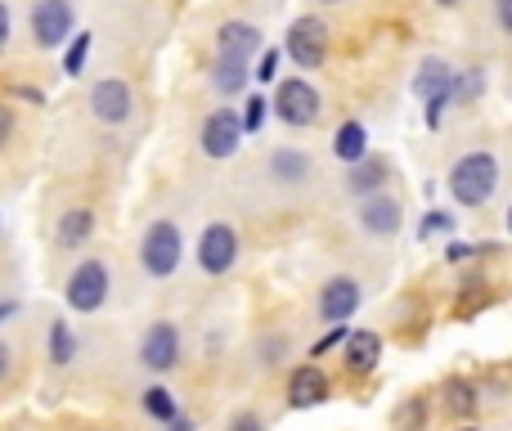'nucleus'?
<instances>
[{"mask_svg":"<svg viewBox=\"0 0 512 431\" xmlns=\"http://www.w3.org/2000/svg\"><path fill=\"white\" fill-rule=\"evenodd\" d=\"M77 355V337H72L68 324H50V360L54 364H72Z\"/></svg>","mask_w":512,"mask_h":431,"instance_id":"nucleus-24","label":"nucleus"},{"mask_svg":"<svg viewBox=\"0 0 512 431\" xmlns=\"http://www.w3.org/2000/svg\"><path fill=\"white\" fill-rule=\"evenodd\" d=\"M508 234H512V207H508Z\"/></svg>","mask_w":512,"mask_h":431,"instance_id":"nucleus-40","label":"nucleus"},{"mask_svg":"<svg viewBox=\"0 0 512 431\" xmlns=\"http://www.w3.org/2000/svg\"><path fill=\"white\" fill-rule=\"evenodd\" d=\"M234 261H239V234H234L230 225H207L203 238H198V265H203V274H212V279H221V274L234 270Z\"/></svg>","mask_w":512,"mask_h":431,"instance_id":"nucleus-6","label":"nucleus"},{"mask_svg":"<svg viewBox=\"0 0 512 431\" xmlns=\"http://www.w3.org/2000/svg\"><path fill=\"white\" fill-rule=\"evenodd\" d=\"M239 144H243V117L230 113V108H216V113L203 122V153L216 162H225L239 153Z\"/></svg>","mask_w":512,"mask_h":431,"instance_id":"nucleus-8","label":"nucleus"},{"mask_svg":"<svg viewBox=\"0 0 512 431\" xmlns=\"http://www.w3.org/2000/svg\"><path fill=\"white\" fill-rule=\"evenodd\" d=\"M445 409H450V414H459V418H468L472 409H477V396H472V387L463 378L445 382Z\"/></svg>","mask_w":512,"mask_h":431,"instance_id":"nucleus-22","label":"nucleus"},{"mask_svg":"<svg viewBox=\"0 0 512 431\" xmlns=\"http://www.w3.org/2000/svg\"><path fill=\"white\" fill-rule=\"evenodd\" d=\"M481 90H486V77H481V68L454 72V104H472Z\"/></svg>","mask_w":512,"mask_h":431,"instance_id":"nucleus-26","label":"nucleus"},{"mask_svg":"<svg viewBox=\"0 0 512 431\" xmlns=\"http://www.w3.org/2000/svg\"><path fill=\"white\" fill-rule=\"evenodd\" d=\"M450 225H454V220L445 216V212H427V220H423V238H427V234H441V229L450 234Z\"/></svg>","mask_w":512,"mask_h":431,"instance_id":"nucleus-29","label":"nucleus"},{"mask_svg":"<svg viewBox=\"0 0 512 431\" xmlns=\"http://www.w3.org/2000/svg\"><path fill=\"white\" fill-rule=\"evenodd\" d=\"M248 77H252V59H225V54H216V63H212L216 95H243Z\"/></svg>","mask_w":512,"mask_h":431,"instance_id":"nucleus-16","label":"nucleus"},{"mask_svg":"<svg viewBox=\"0 0 512 431\" xmlns=\"http://www.w3.org/2000/svg\"><path fill=\"white\" fill-rule=\"evenodd\" d=\"M463 256H472L468 243H450V261H463Z\"/></svg>","mask_w":512,"mask_h":431,"instance_id":"nucleus-35","label":"nucleus"},{"mask_svg":"<svg viewBox=\"0 0 512 431\" xmlns=\"http://www.w3.org/2000/svg\"><path fill=\"white\" fill-rule=\"evenodd\" d=\"M86 54H90V32H72L68 50H63V72H68V77H81V68H86Z\"/></svg>","mask_w":512,"mask_h":431,"instance_id":"nucleus-25","label":"nucleus"},{"mask_svg":"<svg viewBox=\"0 0 512 431\" xmlns=\"http://www.w3.org/2000/svg\"><path fill=\"white\" fill-rule=\"evenodd\" d=\"M230 431H265V427H261V418H256V414H239Z\"/></svg>","mask_w":512,"mask_h":431,"instance_id":"nucleus-33","label":"nucleus"},{"mask_svg":"<svg viewBox=\"0 0 512 431\" xmlns=\"http://www.w3.org/2000/svg\"><path fill=\"white\" fill-rule=\"evenodd\" d=\"M333 153L342 162H360V158H369V135H364V126L360 122H346L342 131L333 135Z\"/></svg>","mask_w":512,"mask_h":431,"instance_id":"nucleus-20","label":"nucleus"},{"mask_svg":"<svg viewBox=\"0 0 512 431\" xmlns=\"http://www.w3.org/2000/svg\"><path fill=\"white\" fill-rule=\"evenodd\" d=\"M256 50H261V32L252 23L230 18V23L216 27V54H225V59H252Z\"/></svg>","mask_w":512,"mask_h":431,"instance_id":"nucleus-12","label":"nucleus"},{"mask_svg":"<svg viewBox=\"0 0 512 431\" xmlns=\"http://www.w3.org/2000/svg\"><path fill=\"white\" fill-rule=\"evenodd\" d=\"M360 225L369 229V234H396L400 229V203L387 194H373L369 203L360 207Z\"/></svg>","mask_w":512,"mask_h":431,"instance_id":"nucleus-17","label":"nucleus"},{"mask_svg":"<svg viewBox=\"0 0 512 431\" xmlns=\"http://www.w3.org/2000/svg\"><path fill=\"white\" fill-rule=\"evenodd\" d=\"M382 355V337L360 328V333H346V369L351 373H373Z\"/></svg>","mask_w":512,"mask_h":431,"instance_id":"nucleus-14","label":"nucleus"},{"mask_svg":"<svg viewBox=\"0 0 512 431\" xmlns=\"http://www.w3.org/2000/svg\"><path fill=\"white\" fill-rule=\"evenodd\" d=\"M131 108H135V99H131V86H126L122 77L95 81V90H90V113H95L104 126H122L126 117H131Z\"/></svg>","mask_w":512,"mask_h":431,"instance_id":"nucleus-10","label":"nucleus"},{"mask_svg":"<svg viewBox=\"0 0 512 431\" xmlns=\"http://www.w3.org/2000/svg\"><path fill=\"white\" fill-rule=\"evenodd\" d=\"M265 108H270V104H265L261 95H252V99H248V108H243V131H248V135L261 131V122H265Z\"/></svg>","mask_w":512,"mask_h":431,"instance_id":"nucleus-27","label":"nucleus"},{"mask_svg":"<svg viewBox=\"0 0 512 431\" xmlns=\"http://www.w3.org/2000/svg\"><path fill=\"white\" fill-rule=\"evenodd\" d=\"M63 292H68V306L77 310V315H95V310L108 301V265L95 261V256L81 261L77 270L68 274V288Z\"/></svg>","mask_w":512,"mask_h":431,"instance_id":"nucleus-4","label":"nucleus"},{"mask_svg":"<svg viewBox=\"0 0 512 431\" xmlns=\"http://www.w3.org/2000/svg\"><path fill=\"white\" fill-rule=\"evenodd\" d=\"M382 180H387V162H378V158H360V162H351L346 189H351V194H378Z\"/></svg>","mask_w":512,"mask_h":431,"instance_id":"nucleus-19","label":"nucleus"},{"mask_svg":"<svg viewBox=\"0 0 512 431\" xmlns=\"http://www.w3.org/2000/svg\"><path fill=\"white\" fill-rule=\"evenodd\" d=\"M337 342H346V328H342V324H333V333H328L324 342H315V360H319V355H324V351H333Z\"/></svg>","mask_w":512,"mask_h":431,"instance_id":"nucleus-30","label":"nucleus"},{"mask_svg":"<svg viewBox=\"0 0 512 431\" xmlns=\"http://www.w3.org/2000/svg\"><path fill=\"white\" fill-rule=\"evenodd\" d=\"M90 229H95V212H86V207H72V212L59 220V243L63 247H81L90 238Z\"/></svg>","mask_w":512,"mask_h":431,"instance_id":"nucleus-21","label":"nucleus"},{"mask_svg":"<svg viewBox=\"0 0 512 431\" xmlns=\"http://www.w3.org/2000/svg\"><path fill=\"white\" fill-rule=\"evenodd\" d=\"M360 310V283L355 279H328L324 292H319V315L328 324H346V319Z\"/></svg>","mask_w":512,"mask_h":431,"instance_id":"nucleus-11","label":"nucleus"},{"mask_svg":"<svg viewBox=\"0 0 512 431\" xmlns=\"http://www.w3.org/2000/svg\"><path fill=\"white\" fill-rule=\"evenodd\" d=\"M5 378H9V346L0 342V382H5Z\"/></svg>","mask_w":512,"mask_h":431,"instance_id":"nucleus-36","label":"nucleus"},{"mask_svg":"<svg viewBox=\"0 0 512 431\" xmlns=\"http://www.w3.org/2000/svg\"><path fill=\"white\" fill-rule=\"evenodd\" d=\"M414 95L423 99V104H432V99H441V95H454V72L445 68L441 59H423V68H418V77H414Z\"/></svg>","mask_w":512,"mask_h":431,"instance_id":"nucleus-15","label":"nucleus"},{"mask_svg":"<svg viewBox=\"0 0 512 431\" xmlns=\"http://www.w3.org/2000/svg\"><path fill=\"white\" fill-rule=\"evenodd\" d=\"M274 113L288 126H310L319 117V90L301 77H288L279 90H274Z\"/></svg>","mask_w":512,"mask_h":431,"instance_id":"nucleus-7","label":"nucleus"},{"mask_svg":"<svg viewBox=\"0 0 512 431\" xmlns=\"http://www.w3.org/2000/svg\"><path fill=\"white\" fill-rule=\"evenodd\" d=\"M9 27H14V18H9V5L0 0V50H5V41H9Z\"/></svg>","mask_w":512,"mask_h":431,"instance_id":"nucleus-34","label":"nucleus"},{"mask_svg":"<svg viewBox=\"0 0 512 431\" xmlns=\"http://www.w3.org/2000/svg\"><path fill=\"white\" fill-rule=\"evenodd\" d=\"M283 50H288V59L297 63V68H319L328 54V27L324 18L306 14L297 18V23L288 27V36H283Z\"/></svg>","mask_w":512,"mask_h":431,"instance_id":"nucleus-5","label":"nucleus"},{"mask_svg":"<svg viewBox=\"0 0 512 431\" xmlns=\"http://www.w3.org/2000/svg\"><path fill=\"white\" fill-rule=\"evenodd\" d=\"M171 431H194V423H189L185 414H176V418H171Z\"/></svg>","mask_w":512,"mask_h":431,"instance_id":"nucleus-37","label":"nucleus"},{"mask_svg":"<svg viewBox=\"0 0 512 431\" xmlns=\"http://www.w3.org/2000/svg\"><path fill=\"white\" fill-rule=\"evenodd\" d=\"M495 14H499V27L512 36V0H495Z\"/></svg>","mask_w":512,"mask_h":431,"instance_id":"nucleus-32","label":"nucleus"},{"mask_svg":"<svg viewBox=\"0 0 512 431\" xmlns=\"http://www.w3.org/2000/svg\"><path fill=\"white\" fill-rule=\"evenodd\" d=\"M140 364L153 373H171L180 364V333L176 324H167V319H158V324H149V333H144L140 342Z\"/></svg>","mask_w":512,"mask_h":431,"instance_id":"nucleus-9","label":"nucleus"},{"mask_svg":"<svg viewBox=\"0 0 512 431\" xmlns=\"http://www.w3.org/2000/svg\"><path fill=\"white\" fill-rule=\"evenodd\" d=\"M319 5H342V0H319Z\"/></svg>","mask_w":512,"mask_h":431,"instance_id":"nucleus-39","label":"nucleus"},{"mask_svg":"<svg viewBox=\"0 0 512 431\" xmlns=\"http://www.w3.org/2000/svg\"><path fill=\"white\" fill-rule=\"evenodd\" d=\"M499 189V162L490 153H468V158L454 162L450 171V194L463 207H486L490 194Z\"/></svg>","mask_w":512,"mask_h":431,"instance_id":"nucleus-1","label":"nucleus"},{"mask_svg":"<svg viewBox=\"0 0 512 431\" xmlns=\"http://www.w3.org/2000/svg\"><path fill=\"white\" fill-rule=\"evenodd\" d=\"M14 135V108L0 104V149H5V140Z\"/></svg>","mask_w":512,"mask_h":431,"instance_id":"nucleus-31","label":"nucleus"},{"mask_svg":"<svg viewBox=\"0 0 512 431\" xmlns=\"http://www.w3.org/2000/svg\"><path fill=\"white\" fill-rule=\"evenodd\" d=\"M140 400H144V409H149V414L158 418V423H171V418L180 414V409H176V396H171L167 387H149Z\"/></svg>","mask_w":512,"mask_h":431,"instance_id":"nucleus-23","label":"nucleus"},{"mask_svg":"<svg viewBox=\"0 0 512 431\" xmlns=\"http://www.w3.org/2000/svg\"><path fill=\"white\" fill-rule=\"evenodd\" d=\"M270 176L279 180V185H301V180H310V158L301 149H274Z\"/></svg>","mask_w":512,"mask_h":431,"instance_id":"nucleus-18","label":"nucleus"},{"mask_svg":"<svg viewBox=\"0 0 512 431\" xmlns=\"http://www.w3.org/2000/svg\"><path fill=\"white\" fill-rule=\"evenodd\" d=\"M14 310H18L14 301H0V319H9V315H14Z\"/></svg>","mask_w":512,"mask_h":431,"instance_id":"nucleus-38","label":"nucleus"},{"mask_svg":"<svg viewBox=\"0 0 512 431\" xmlns=\"http://www.w3.org/2000/svg\"><path fill=\"white\" fill-rule=\"evenodd\" d=\"M328 400V378L315 369V364H301L288 382V405L292 409H315Z\"/></svg>","mask_w":512,"mask_h":431,"instance_id":"nucleus-13","label":"nucleus"},{"mask_svg":"<svg viewBox=\"0 0 512 431\" xmlns=\"http://www.w3.org/2000/svg\"><path fill=\"white\" fill-rule=\"evenodd\" d=\"M441 5H459V0H441Z\"/></svg>","mask_w":512,"mask_h":431,"instance_id":"nucleus-41","label":"nucleus"},{"mask_svg":"<svg viewBox=\"0 0 512 431\" xmlns=\"http://www.w3.org/2000/svg\"><path fill=\"white\" fill-rule=\"evenodd\" d=\"M180 256H185L180 229L171 225V220H153L144 243H140V265L153 274V279H167V274L180 270Z\"/></svg>","mask_w":512,"mask_h":431,"instance_id":"nucleus-2","label":"nucleus"},{"mask_svg":"<svg viewBox=\"0 0 512 431\" xmlns=\"http://www.w3.org/2000/svg\"><path fill=\"white\" fill-rule=\"evenodd\" d=\"M77 32V9L72 0H36L32 5V36L41 50H59Z\"/></svg>","mask_w":512,"mask_h":431,"instance_id":"nucleus-3","label":"nucleus"},{"mask_svg":"<svg viewBox=\"0 0 512 431\" xmlns=\"http://www.w3.org/2000/svg\"><path fill=\"white\" fill-rule=\"evenodd\" d=\"M274 72H279V50H265L252 77H256V81H274Z\"/></svg>","mask_w":512,"mask_h":431,"instance_id":"nucleus-28","label":"nucleus"}]
</instances>
